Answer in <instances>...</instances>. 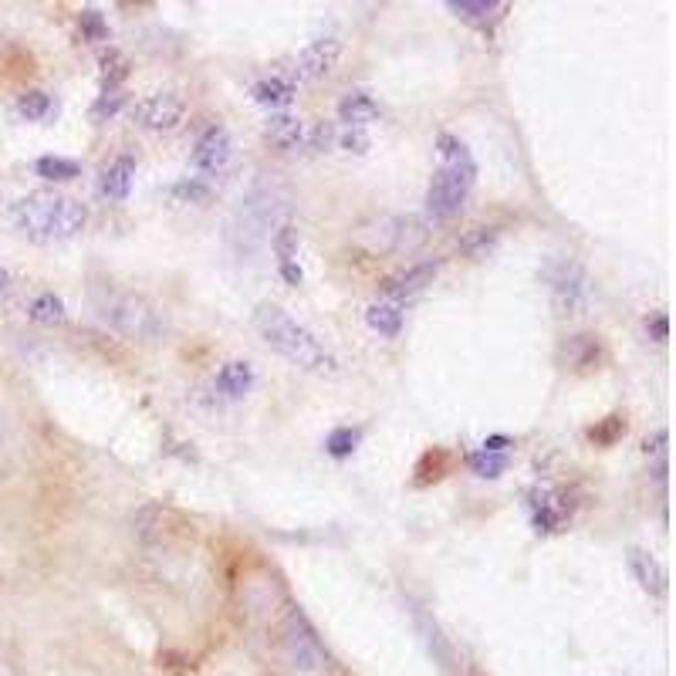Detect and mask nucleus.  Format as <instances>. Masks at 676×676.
I'll list each match as a JSON object with an SVG mask.
<instances>
[{
  "label": "nucleus",
  "mask_w": 676,
  "mask_h": 676,
  "mask_svg": "<svg viewBox=\"0 0 676 676\" xmlns=\"http://www.w3.org/2000/svg\"><path fill=\"white\" fill-rule=\"evenodd\" d=\"M254 332L264 338V345L274 349L281 359H288L291 366L301 372H311V376L322 379H335L342 372V362L338 355L328 349V345L311 332L308 325H301L291 311H284L274 301H261L251 315Z\"/></svg>",
  "instance_id": "f257e3e1"
},
{
  "label": "nucleus",
  "mask_w": 676,
  "mask_h": 676,
  "mask_svg": "<svg viewBox=\"0 0 676 676\" xmlns=\"http://www.w3.org/2000/svg\"><path fill=\"white\" fill-rule=\"evenodd\" d=\"M14 227L34 244H61V240L78 237L88 224V210L82 200L65 197V193L38 190L14 203L11 210Z\"/></svg>",
  "instance_id": "f03ea898"
},
{
  "label": "nucleus",
  "mask_w": 676,
  "mask_h": 676,
  "mask_svg": "<svg viewBox=\"0 0 676 676\" xmlns=\"http://www.w3.org/2000/svg\"><path fill=\"white\" fill-rule=\"evenodd\" d=\"M95 311L112 332H119L129 342H159L166 335V318L159 315V308L149 298L132 295V291H115V288H102L92 295Z\"/></svg>",
  "instance_id": "7ed1b4c3"
},
{
  "label": "nucleus",
  "mask_w": 676,
  "mask_h": 676,
  "mask_svg": "<svg viewBox=\"0 0 676 676\" xmlns=\"http://www.w3.org/2000/svg\"><path fill=\"white\" fill-rule=\"evenodd\" d=\"M281 653L298 676H322L328 670V653L315 626L301 609H288L281 619Z\"/></svg>",
  "instance_id": "20e7f679"
},
{
  "label": "nucleus",
  "mask_w": 676,
  "mask_h": 676,
  "mask_svg": "<svg viewBox=\"0 0 676 676\" xmlns=\"http://www.w3.org/2000/svg\"><path fill=\"white\" fill-rule=\"evenodd\" d=\"M477 183V163H450L440 166L433 173L430 186H426V217L433 224H447L464 210V203L470 197Z\"/></svg>",
  "instance_id": "39448f33"
},
{
  "label": "nucleus",
  "mask_w": 676,
  "mask_h": 676,
  "mask_svg": "<svg viewBox=\"0 0 676 676\" xmlns=\"http://www.w3.org/2000/svg\"><path fill=\"white\" fill-rule=\"evenodd\" d=\"M278 224V207H274L271 193H251L244 203L237 207L234 220H230V230H227V240L234 244L237 254H251L257 244H261L264 237H268V230Z\"/></svg>",
  "instance_id": "423d86ee"
},
{
  "label": "nucleus",
  "mask_w": 676,
  "mask_h": 676,
  "mask_svg": "<svg viewBox=\"0 0 676 676\" xmlns=\"http://www.w3.org/2000/svg\"><path fill=\"white\" fill-rule=\"evenodd\" d=\"M548 288H551V305L558 308V315H582L589 308L592 298V281L589 271L578 261H551L548 264Z\"/></svg>",
  "instance_id": "0eeeda50"
},
{
  "label": "nucleus",
  "mask_w": 676,
  "mask_h": 676,
  "mask_svg": "<svg viewBox=\"0 0 676 676\" xmlns=\"http://www.w3.org/2000/svg\"><path fill=\"white\" fill-rule=\"evenodd\" d=\"M186 102L176 92H149L132 105V122L149 132H173L183 122Z\"/></svg>",
  "instance_id": "6e6552de"
},
{
  "label": "nucleus",
  "mask_w": 676,
  "mask_h": 676,
  "mask_svg": "<svg viewBox=\"0 0 676 676\" xmlns=\"http://www.w3.org/2000/svg\"><path fill=\"white\" fill-rule=\"evenodd\" d=\"M230 159H234V139H230L227 126L213 122L200 132L197 146H193V166L207 176H217L230 166Z\"/></svg>",
  "instance_id": "1a4fd4ad"
},
{
  "label": "nucleus",
  "mask_w": 676,
  "mask_h": 676,
  "mask_svg": "<svg viewBox=\"0 0 676 676\" xmlns=\"http://www.w3.org/2000/svg\"><path fill=\"white\" fill-rule=\"evenodd\" d=\"M338 58H342V41L338 38H318L301 48L298 55V75L305 78V82H322L328 78L338 65Z\"/></svg>",
  "instance_id": "9d476101"
},
{
  "label": "nucleus",
  "mask_w": 676,
  "mask_h": 676,
  "mask_svg": "<svg viewBox=\"0 0 676 676\" xmlns=\"http://www.w3.org/2000/svg\"><path fill=\"white\" fill-rule=\"evenodd\" d=\"M440 264L443 261H420V264H413V268L393 274V278L382 281V295L393 301V305H396V301H406V298L420 295L426 284H433V278L440 274Z\"/></svg>",
  "instance_id": "9b49d317"
},
{
  "label": "nucleus",
  "mask_w": 676,
  "mask_h": 676,
  "mask_svg": "<svg viewBox=\"0 0 676 676\" xmlns=\"http://www.w3.org/2000/svg\"><path fill=\"white\" fill-rule=\"evenodd\" d=\"M531 514H535V528L548 535V531L562 528L565 518L572 514V504L558 491H531Z\"/></svg>",
  "instance_id": "f8f14e48"
},
{
  "label": "nucleus",
  "mask_w": 676,
  "mask_h": 676,
  "mask_svg": "<svg viewBox=\"0 0 676 676\" xmlns=\"http://www.w3.org/2000/svg\"><path fill=\"white\" fill-rule=\"evenodd\" d=\"M629 572L639 582V589L663 599L666 595V568L656 562V555H649L646 548H629Z\"/></svg>",
  "instance_id": "ddd939ff"
},
{
  "label": "nucleus",
  "mask_w": 676,
  "mask_h": 676,
  "mask_svg": "<svg viewBox=\"0 0 676 676\" xmlns=\"http://www.w3.org/2000/svg\"><path fill=\"white\" fill-rule=\"evenodd\" d=\"M447 11H453L460 17V21L474 24V28H494L501 17L511 11V7L504 4V0H450Z\"/></svg>",
  "instance_id": "4468645a"
},
{
  "label": "nucleus",
  "mask_w": 676,
  "mask_h": 676,
  "mask_svg": "<svg viewBox=\"0 0 676 676\" xmlns=\"http://www.w3.org/2000/svg\"><path fill=\"white\" fill-rule=\"evenodd\" d=\"M132 180H136V159L122 153L102 169L99 190H102V197H109V200H126L132 193Z\"/></svg>",
  "instance_id": "2eb2a0df"
},
{
  "label": "nucleus",
  "mask_w": 676,
  "mask_h": 676,
  "mask_svg": "<svg viewBox=\"0 0 676 676\" xmlns=\"http://www.w3.org/2000/svg\"><path fill=\"white\" fill-rule=\"evenodd\" d=\"M382 115L379 102L372 99L369 92H349L342 102H338V119L345 122L349 129H366L369 122H376Z\"/></svg>",
  "instance_id": "dca6fc26"
},
{
  "label": "nucleus",
  "mask_w": 676,
  "mask_h": 676,
  "mask_svg": "<svg viewBox=\"0 0 676 676\" xmlns=\"http://www.w3.org/2000/svg\"><path fill=\"white\" fill-rule=\"evenodd\" d=\"M298 95L295 82H288V78L281 75H268V78H257L251 85V99L257 105H271V109H281V105H288L291 99Z\"/></svg>",
  "instance_id": "f3484780"
},
{
  "label": "nucleus",
  "mask_w": 676,
  "mask_h": 676,
  "mask_svg": "<svg viewBox=\"0 0 676 676\" xmlns=\"http://www.w3.org/2000/svg\"><path fill=\"white\" fill-rule=\"evenodd\" d=\"M599 338L582 332V335H572L568 342L562 345V362L565 369H589L599 362Z\"/></svg>",
  "instance_id": "a211bd4d"
},
{
  "label": "nucleus",
  "mask_w": 676,
  "mask_h": 676,
  "mask_svg": "<svg viewBox=\"0 0 676 676\" xmlns=\"http://www.w3.org/2000/svg\"><path fill=\"white\" fill-rule=\"evenodd\" d=\"M264 136H268L278 149H295L301 142V136H305V129H301V122L295 119V115L278 112V115H271V119H268Z\"/></svg>",
  "instance_id": "6ab92c4d"
},
{
  "label": "nucleus",
  "mask_w": 676,
  "mask_h": 676,
  "mask_svg": "<svg viewBox=\"0 0 676 676\" xmlns=\"http://www.w3.org/2000/svg\"><path fill=\"white\" fill-rule=\"evenodd\" d=\"M28 318H31V322H38V325H61L68 318L65 301H61L55 291H41V295L31 298Z\"/></svg>",
  "instance_id": "aec40b11"
},
{
  "label": "nucleus",
  "mask_w": 676,
  "mask_h": 676,
  "mask_svg": "<svg viewBox=\"0 0 676 676\" xmlns=\"http://www.w3.org/2000/svg\"><path fill=\"white\" fill-rule=\"evenodd\" d=\"M254 386V369L247 362H227L224 369L217 372V389L224 396H244L247 389Z\"/></svg>",
  "instance_id": "412c9836"
},
{
  "label": "nucleus",
  "mask_w": 676,
  "mask_h": 676,
  "mask_svg": "<svg viewBox=\"0 0 676 676\" xmlns=\"http://www.w3.org/2000/svg\"><path fill=\"white\" fill-rule=\"evenodd\" d=\"M366 322L372 332L396 338L399 328H403V311H399V305H393V301H376V305H369L366 311Z\"/></svg>",
  "instance_id": "4be33fe9"
},
{
  "label": "nucleus",
  "mask_w": 676,
  "mask_h": 676,
  "mask_svg": "<svg viewBox=\"0 0 676 676\" xmlns=\"http://www.w3.org/2000/svg\"><path fill=\"white\" fill-rule=\"evenodd\" d=\"M386 234L393 237V251H416L426 240V224L416 217H399L389 224Z\"/></svg>",
  "instance_id": "5701e85b"
},
{
  "label": "nucleus",
  "mask_w": 676,
  "mask_h": 676,
  "mask_svg": "<svg viewBox=\"0 0 676 676\" xmlns=\"http://www.w3.org/2000/svg\"><path fill=\"white\" fill-rule=\"evenodd\" d=\"M99 65H102V88L105 92H119V85L129 78V58L119 48H105Z\"/></svg>",
  "instance_id": "b1692460"
},
{
  "label": "nucleus",
  "mask_w": 676,
  "mask_h": 676,
  "mask_svg": "<svg viewBox=\"0 0 676 676\" xmlns=\"http://www.w3.org/2000/svg\"><path fill=\"white\" fill-rule=\"evenodd\" d=\"M34 173L48 183H68L82 173V166H78L75 159H65V156H41L38 163H34Z\"/></svg>",
  "instance_id": "393cba45"
},
{
  "label": "nucleus",
  "mask_w": 676,
  "mask_h": 676,
  "mask_svg": "<svg viewBox=\"0 0 676 676\" xmlns=\"http://www.w3.org/2000/svg\"><path fill=\"white\" fill-rule=\"evenodd\" d=\"M457 247H460V251H464L467 257H484L487 251H494V247H497V230H494V227H484V224L467 227L464 234H460Z\"/></svg>",
  "instance_id": "a878e982"
},
{
  "label": "nucleus",
  "mask_w": 676,
  "mask_h": 676,
  "mask_svg": "<svg viewBox=\"0 0 676 676\" xmlns=\"http://www.w3.org/2000/svg\"><path fill=\"white\" fill-rule=\"evenodd\" d=\"M17 112H21V119H28V122H44L51 112H55V102H51L48 92L31 88V92H24L21 99H17Z\"/></svg>",
  "instance_id": "bb28decb"
},
{
  "label": "nucleus",
  "mask_w": 676,
  "mask_h": 676,
  "mask_svg": "<svg viewBox=\"0 0 676 676\" xmlns=\"http://www.w3.org/2000/svg\"><path fill=\"white\" fill-rule=\"evenodd\" d=\"M359 440H362V430H359V426H338V430L328 433L325 450L332 453L335 460H345V457H352V453H355V447H359Z\"/></svg>",
  "instance_id": "cd10ccee"
},
{
  "label": "nucleus",
  "mask_w": 676,
  "mask_h": 676,
  "mask_svg": "<svg viewBox=\"0 0 676 676\" xmlns=\"http://www.w3.org/2000/svg\"><path fill=\"white\" fill-rule=\"evenodd\" d=\"M467 467L474 470L477 477H501L507 470V453H487V450H474L467 457Z\"/></svg>",
  "instance_id": "c85d7f7f"
},
{
  "label": "nucleus",
  "mask_w": 676,
  "mask_h": 676,
  "mask_svg": "<svg viewBox=\"0 0 676 676\" xmlns=\"http://www.w3.org/2000/svg\"><path fill=\"white\" fill-rule=\"evenodd\" d=\"M78 38L82 41H109V21H105V14L95 11V7H85V11L78 14Z\"/></svg>",
  "instance_id": "c756f323"
},
{
  "label": "nucleus",
  "mask_w": 676,
  "mask_h": 676,
  "mask_svg": "<svg viewBox=\"0 0 676 676\" xmlns=\"http://www.w3.org/2000/svg\"><path fill=\"white\" fill-rule=\"evenodd\" d=\"M271 247L278 254L281 264L298 261V227L295 224H278V230L271 234Z\"/></svg>",
  "instance_id": "7c9ffc66"
},
{
  "label": "nucleus",
  "mask_w": 676,
  "mask_h": 676,
  "mask_svg": "<svg viewBox=\"0 0 676 676\" xmlns=\"http://www.w3.org/2000/svg\"><path fill=\"white\" fill-rule=\"evenodd\" d=\"M450 470V453L447 450H430V453H423V460H420V467H416V484H430V480H440L443 474Z\"/></svg>",
  "instance_id": "2f4dec72"
},
{
  "label": "nucleus",
  "mask_w": 676,
  "mask_h": 676,
  "mask_svg": "<svg viewBox=\"0 0 676 676\" xmlns=\"http://www.w3.org/2000/svg\"><path fill=\"white\" fill-rule=\"evenodd\" d=\"M437 153L443 159V166H450V163H474L467 142L457 139L453 132H440V136H437Z\"/></svg>",
  "instance_id": "473e14b6"
},
{
  "label": "nucleus",
  "mask_w": 676,
  "mask_h": 676,
  "mask_svg": "<svg viewBox=\"0 0 676 676\" xmlns=\"http://www.w3.org/2000/svg\"><path fill=\"white\" fill-rule=\"evenodd\" d=\"M622 433H626V420H622V416H606V420L595 423L589 430V440L595 443V447H612Z\"/></svg>",
  "instance_id": "72a5a7b5"
},
{
  "label": "nucleus",
  "mask_w": 676,
  "mask_h": 676,
  "mask_svg": "<svg viewBox=\"0 0 676 676\" xmlns=\"http://www.w3.org/2000/svg\"><path fill=\"white\" fill-rule=\"evenodd\" d=\"M122 109H126V95L122 92H102L99 99L92 102V109H88V115H92V122H109L115 119Z\"/></svg>",
  "instance_id": "f704fd0d"
},
{
  "label": "nucleus",
  "mask_w": 676,
  "mask_h": 676,
  "mask_svg": "<svg viewBox=\"0 0 676 676\" xmlns=\"http://www.w3.org/2000/svg\"><path fill=\"white\" fill-rule=\"evenodd\" d=\"M207 183H200V180H180L169 190V197H173L176 203H203L207 200Z\"/></svg>",
  "instance_id": "c9c22d12"
},
{
  "label": "nucleus",
  "mask_w": 676,
  "mask_h": 676,
  "mask_svg": "<svg viewBox=\"0 0 676 676\" xmlns=\"http://www.w3.org/2000/svg\"><path fill=\"white\" fill-rule=\"evenodd\" d=\"M338 139V132H335V122H315V126H311V132H308V146L315 149V153H325L328 146H332V142Z\"/></svg>",
  "instance_id": "e433bc0d"
},
{
  "label": "nucleus",
  "mask_w": 676,
  "mask_h": 676,
  "mask_svg": "<svg viewBox=\"0 0 676 676\" xmlns=\"http://www.w3.org/2000/svg\"><path fill=\"white\" fill-rule=\"evenodd\" d=\"M338 146H342L345 153H355V156L369 153V136H366V129H349V132H342V136H338Z\"/></svg>",
  "instance_id": "4c0bfd02"
},
{
  "label": "nucleus",
  "mask_w": 676,
  "mask_h": 676,
  "mask_svg": "<svg viewBox=\"0 0 676 676\" xmlns=\"http://www.w3.org/2000/svg\"><path fill=\"white\" fill-rule=\"evenodd\" d=\"M646 335L653 338V342H666L670 338V318H666V311H656V315L646 318Z\"/></svg>",
  "instance_id": "58836bf2"
},
{
  "label": "nucleus",
  "mask_w": 676,
  "mask_h": 676,
  "mask_svg": "<svg viewBox=\"0 0 676 676\" xmlns=\"http://www.w3.org/2000/svg\"><path fill=\"white\" fill-rule=\"evenodd\" d=\"M281 278L291 284V288H298L301 281H305V271H301V264L298 261H288V264H281Z\"/></svg>",
  "instance_id": "ea45409f"
},
{
  "label": "nucleus",
  "mask_w": 676,
  "mask_h": 676,
  "mask_svg": "<svg viewBox=\"0 0 676 676\" xmlns=\"http://www.w3.org/2000/svg\"><path fill=\"white\" fill-rule=\"evenodd\" d=\"M643 450H646V453H656V457L663 460V457H666V430H656V433H653V440H646V443H643Z\"/></svg>",
  "instance_id": "a19ab883"
},
{
  "label": "nucleus",
  "mask_w": 676,
  "mask_h": 676,
  "mask_svg": "<svg viewBox=\"0 0 676 676\" xmlns=\"http://www.w3.org/2000/svg\"><path fill=\"white\" fill-rule=\"evenodd\" d=\"M507 447H511V440H507V437H487L480 450H487V453H507Z\"/></svg>",
  "instance_id": "79ce46f5"
},
{
  "label": "nucleus",
  "mask_w": 676,
  "mask_h": 676,
  "mask_svg": "<svg viewBox=\"0 0 676 676\" xmlns=\"http://www.w3.org/2000/svg\"><path fill=\"white\" fill-rule=\"evenodd\" d=\"M7 450V426H4V416H0V457H4Z\"/></svg>",
  "instance_id": "37998d69"
},
{
  "label": "nucleus",
  "mask_w": 676,
  "mask_h": 676,
  "mask_svg": "<svg viewBox=\"0 0 676 676\" xmlns=\"http://www.w3.org/2000/svg\"><path fill=\"white\" fill-rule=\"evenodd\" d=\"M4 288H7V271L0 268V295H4Z\"/></svg>",
  "instance_id": "c03bdc74"
},
{
  "label": "nucleus",
  "mask_w": 676,
  "mask_h": 676,
  "mask_svg": "<svg viewBox=\"0 0 676 676\" xmlns=\"http://www.w3.org/2000/svg\"><path fill=\"white\" fill-rule=\"evenodd\" d=\"M0 676H7V670H4V663H0Z\"/></svg>",
  "instance_id": "a18cd8bd"
}]
</instances>
